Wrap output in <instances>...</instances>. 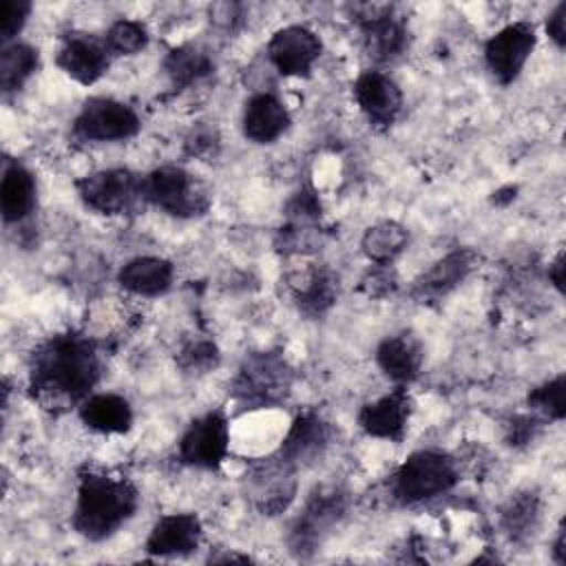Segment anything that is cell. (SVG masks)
<instances>
[{
    "mask_svg": "<svg viewBox=\"0 0 566 566\" xmlns=\"http://www.w3.org/2000/svg\"><path fill=\"white\" fill-rule=\"evenodd\" d=\"M102 376L95 343L75 332L44 340L31 358V389L49 405H75L91 396Z\"/></svg>",
    "mask_w": 566,
    "mask_h": 566,
    "instance_id": "6da1fadb",
    "label": "cell"
},
{
    "mask_svg": "<svg viewBox=\"0 0 566 566\" xmlns=\"http://www.w3.org/2000/svg\"><path fill=\"white\" fill-rule=\"evenodd\" d=\"M139 493L122 475L84 471L77 482L71 524L88 542H102L115 535L137 511Z\"/></svg>",
    "mask_w": 566,
    "mask_h": 566,
    "instance_id": "7a4b0ae2",
    "label": "cell"
},
{
    "mask_svg": "<svg viewBox=\"0 0 566 566\" xmlns=\"http://www.w3.org/2000/svg\"><path fill=\"white\" fill-rule=\"evenodd\" d=\"M458 480V462L449 453L420 449L407 455L391 475V495L400 504H418L451 491Z\"/></svg>",
    "mask_w": 566,
    "mask_h": 566,
    "instance_id": "3957f363",
    "label": "cell"
},
{
    "mask_svg": "<svg viewBox=\"0 0 566 566\" xmlns=\"http://www.w3.org/2000/svg\"><path fill=\"white\" fill-rule=\"evenodd\" d=\"M142 199L179 219L201 217L210 208L206 188L181 166H159L142 177Z\"/></svg>",
    "mask_w": 566,
    "mask_h": 566,
    "instance_id": "277c9868",
    "label": "cell"
},
{
    "mask_svg": "<svg viewBox=\"0 0 566 566\" xmlns=\"http://www.w3.org/2000/svg\"><path fill=\"white\" fill-rule=\"evenodd\" d=\"M292 387V369L283 356L274 352L250 354L232 382L234 398L250 407L263 409L281 402Z\"/></svg>",
    "mask_w": 566,
    "mask_h": 566,
    "instance_id": "5b68a950",
    "label": "cell"
},
{
    "mask_svg": "<svg viewBox=\"0 0 566 566\" xmlns=\"http://www.w3.org/2000/svg\"><path fill=\"white\" fill-rule=\"evenodd\" d=\"M347 511V495L338 486L316 489L290 533V548L298 557L314 553Z\"/></svg>",
    "mask_w": 566,
    "mask_h": 566,
    "instance_id": "8992f818",
    "label": "cell"
},
{
    "mask_svg": "<svg viewBox=\"0 0 566 566\" xmlns=\"http://www.w3.org/2000/svg\"><path fill=\"white\" fill-rule=\"evenodd\" d=\"M82 203L99 214H124L142 199V177L128 168H104L75 181Z\"/></svg>",
    "mask_w": 566,
    "mask_h": 566,
    "instance_id": "52a82bcc",
    "label": "cell"
},
{
    "mask_svg": "<svg viewBox=\"0 0 566 566\" xmlns=\"http://www.w3.org/2000/svg\"><path fill=\"white\" fill-rule=\"evenodd\" d=\"M139 115L113 97H91L73 119V133L84 142H124L139 133Z\"/></svg>",
    "mask_w": 566,
    "mask_h": 566,
    "instance_id": "ba28073f",
    "label": "cell"
},
{
    "mask_svg": "<svg viewBox=\"0 0 566 566\" xmlns=\"http://www.w3.org/2000/svg\"><path fill=\"white\" fill-rule=\"evenodd\" d=\"M354 20L371 60L385 64L398 60L405 53L409 44V31L391 4H356Z\"/></svg>",
    "mask_w": 566,
    "mask_h": 566,
    "instance_id": "9c48e42d",
    "label": "cell"
},
{
    "mask_svg": "<svg viewBox=\"0 0 566 566\" xmlns=\"http://www.w3.org/2000/svg\"><path fill=\"white\" fill-rule=\"evenodd\" d=\"M230 449V424L221 409L195 418L179 438V458L195 469H217Z\"/></svg>",
    "mask_w": 566,
    "mask_h": 566,
    "instance_id": "30bf717a",
    "label": "cell"
},
{
    "mask_svg": "<svg viewBox=\"0 0 566 566\" xmlns=\"http://www.w3.org/2000/svg\"><path fill=\"white\" fill-rule=\"evenodd\" d=\"M537 44V33L531 22H511L493 33L484 44V62L500 84H511L524 71Z\"/></svg>",
    "mask_w": 566,
    "mask_h": 566,
    "instance_id": "8fae6325",
    "label": "cell"
},
{
    "mask_svg": "<svg viewBox=\"0 0 566 566\" xmlns=\"http://www.w3.org/2000/svg\"><path fill=\"white\" fill-rule=\"evenodd\" d=\"M321 38L303 24L283 27L268 42V57L285 77H307L321 57Z\"/></svg>",
    "mask_w": 566,
    "mask_h": 566,
    "instance_id": "7c38bea8",
    "label": "cell"
},
{
    "mask_svg": "<svg viewBox=\"0 0 566 566\" xmlns=\"http://www.w3.org/2000/svg\"><path fill=\"white\" fill-rule=\"evenodd\" d=\"M329 442H332V424L321 413L307 409L292 420L276 451V458L292 471L305 469L327 451Z\"/></svg>",
    "mask_w": 566,
    "mask_h": 566,
    "instance_id": "4fadbf2b",
    "label": "cell"
},
{
    "mask_svg": "<svg viewBox=\"0 0 566 566\" xmlns=\"http://www.w3.org/2000/svg\"><path fill=\"white\" fill-rule=\"evenodd\" d=\"M111 51L104 40L91 33H66L60 40L55 64L77 84H95L111 66Z\"/></svg>",
    "mask_w": 566,
    "mask_h": 566,
    "instance_id": "5bb4252c",
    "label": "cell"
},
{
    "mask_svg": "<svg viewBox=\"0 0 566 566\" xmlns=\"http://www.w3.org/2000/svg\"><path fill=\"white\" fill-rule=\"evenodd\" d=\"M354 99L369 124L387 128L402 111L400 86L382 71H363L354 82Z\"/></svg>",
    "mask_w": 566,
    "mask_h": 566,
    "instance_id": "9a60e30c",
    "label": "cell"
},
{
    "mask_svg": "<svg viewBox=\"0 0 566 566\" xmlns=\"http://www.w3.org/2000/svg\"><path fill=\"white\" fill-rule=\"evenodd\" d=\"M409 418L411 396L405 385H398L394 391L363 405L358 411V424L367 436L391 442H400L405 438Z\"/></svg>",
    "mask_w": 566,
    "mask_h": 566,
    "instance_id": "2e32d148",
    "label": "cell"
},
{
    "mask_svg": "<svg viewBox=\"0 0 566 566\" xmlns=\"http://www.w3.org/2000/svg\"><path fill=\"white\" fill-rule=\"evenodd\" d=\"M201 535V520L195 513H168L153 524L146 537V553L155 557H186L199 548Z\"/></svg>",
    "mask_w": 566,
    "mask_h": 566,
    "instance_id": "e0dca14e",
    "label": "cell"
},
{
    "mask_svg": "<svg viewBox=\"0 0 566 566\" xmlns=\"http://www.w3.org/2000/svg\"><path fill=\"white\" fill-rule=\"evenodd\" d=\"M475 263H478V254L473 250L469 248L451 250L449 254L438 259L427 272H422L420 279H416L413 296L420 303L444 298L471 274Z\"/></svg>",
    "mask_w": 566,
    "mask_h": 566,
    "instance_id": "ac0fdd59",
    "label": "cell"
},
{
    "mask_svg": "<svg viewBox=\"0 0 566 566\" xmlns=\"http://www.w3.org/2000/svg\"><path fill=\"white\" fill-rule=\"evenodd\" d=\"M424 360V349L418 336L411 332H398L382 338L376 347V363L380 371L398 385H407L418 378Z\"/></svg>",
    "mask_w": 566,
    "mask_h": 566,
    "instance_id": "d6986e66",
    "label": "cell"
},
{
    "mask_svg": "<svg viewBox=\"0 0 566 566\" xmlns=\"http://www.w3.org/2000/svg\"><path fill=\"white\" fill-rule=\"evenodd\" d=\"M285 104L272 93H256L245 102L241 115L243 135L254 144H272L290 128Z\"/></svg>",
    "mask_w": 566,
    "mask_h": 566,
    "instance_id": "ffe728a7",
    "label": "cell"
},
{
    "mask_svg": "<svg viewBox=\"0 0 566 566\" xmlns=\"http://www.w3.org/2000/svg\"><path fill=\"white\" fill-rule=\"evenodd\" d=\"M175 265L161 256H135L117 274L119 285L137 296H159L170 290Z\"/></svg>",
    "mask_w": 566,
    "mask_h": 566,
    "instance_id": "44dd1931",
    "label": "cell"
},
{
    "mask_svg": "<svg viewBox=\"0 0 566 566\" xmlns=\"http://www.w3.org/2000/svg\"><path fill=\"white\" fill-rule=\"evenodd\" d=\"M80 420L104 436L126 433L133 424V409L119 394H91L80 402Z\"/></svg>",
    "mask_w": 566,
    "mask_h": 566,
    "instance_id": "7402d4cb",
    "label": "cell"
},
{
    "mask_svg": "<svg viewBox=\"0 0 566 566\" xmlns=\"http://www.w3.org/2000/svg\"><path fill=\"white\" fill-rule=\"evenodd\" d=\"M35 192L38 188L31 170L18 161H7L0 184V208L4 221L18 223L27 219L35 208Z\"/></svg>",
    "mask_w": 566,
    "mask_h": 566,
    "instance_id": "603a6c76",
    "label": "cell"
},
{
    "mask_svg": "<svg viewBox=\"0 0 566 566\" xmlns=\"http://www.w3.org/2000/svg\"><path fill=\"white\" fill-rule=\"evenodd\" d=\"M298 310L307 316H323L338 298V276L327 268H310L292 281Z\"/></svg>",
    "mask_w": 566,
    "mask_h": 566,
    "instance_id": "cb8c5ba5",
    "label": "cell"
},
{
    "mask_svg": "<svg viewBox=\"0 0 566 566\" xmlns=\"http://www.w3.org/2000/svg\"><path fill=\"white\" fill-rule=\"evenodd\" d=\"M164 71L175 88H186L208 77L214 71V62L203 49L195 44H181L168 51L164 57Z\"/></svg>",
    "mask_w": 566,
    "mask_h": 566,
    "instance_id": "d4e9b609",
    "label": "cell"
},
{
    "mask_svg": "<svg viewBox=\"0 0 566 566\" xmlns=\"http://www.w3.org/2000/svg\"><path fill=\"white\" fill-rule=\"evenodd\" d=\"M407 241H409L407 228L398 221L385 219L365 230L360 248L365 256L376 265H389L407 248Z\"/></svg>",
    "mask_w": 566,
    "mask_h": 566,
    "instance_id": "484cf974",
    "label": "cell"
},
{
    "mask_svg": "<svg viewBox=\"0 0 566 566\" xmlns=\"http://www.w3.org/2000/svg\"><path fill=\"white\" fill-rule=\"evenodd\" d=\"M40 57L38 51L27 44V42H11L2 46V57H0V86L2 93H15L20 91L29 77L38 71Z\"/></svg>",
    "mask_w": 566,
    "mask_h": 566,
    "instance_id": "4316f807",
    "label": "cell"
},
{
    "mask_svg": "<svg viewBox=\"0 0 566 566\" xmlns=\"http://www.w3.org/2000/svg\"><path fill=\"white\" fill-rule=\"evenodd\" d=\"M539 511H542V502H539V495H535L533 491L513 495L500 515L504 533L515 542L526 539L539 524Z\"/></svg>",
    "mask_w": 566,
    "mask_h": 566,
    "instance_id": "83f0119b",
    "label": "cell"
},
{
    "mask_svg": "<svg viewBox=\"0 0 566 566\" xmlns=\"http://www.w3.org/2000/svg\"><path fill=\"white\" fill-rule=\"evenodd\" d=\"M104 42H106L108 51L115 55H135L146 49L148 31L142 22L122 18L108 27Z\"/></svg>",
    "mask_w": 566,
    "mask_h": 566,
    "instance_id": "f1b7e54d",
    "label": "cell"
},
{
    "mask_svg": "<svg viewBox=\"0 0 566 566\" xmlns=\"http://www.w3.org/2000/svg\"><path fill=\"white\" fill-rule=\"evenodd\" d=\"M526 402L535 413H542L544 418H551V420H562L564 413H566V407H564V374H557L555 378H551V380L542 382L539 387L531 389Z\"/></svg>",
    "mask_w": 566,
    "mask_h": 566,
    "instance_id": "f546056e",
    "label": "cell"
},
{
    "mask_svg": "<svg viewBox=\"0 0 566 566\" xmlns=\"http://www.w3.org/2000/svg\"><path fill=\"white\" fill-rule=\"evenodd\" d=\"M181 369L203 374L219 363V349L212 340H192L177 356Z\"/></svg>",
    "mask_w": 566,
    "mask_h": 566,
    "instance_id": "4dcf8cb0",
    "label": "cell"
},
{
    "mask_svg": "<svg viewBox=\"0 0 566 566\" xmlns=\"http://www.w3.org/2000/svg\"><path fill=\"white\" fill-rule=\"evenodd\" d=\"M31 13L29 0H2L0 2V40L2 46L15 42V35L22 31Z\"/></svg>",
    "mask_w": 566,
    "mask_h": 566,
    "instance_id": "1f68e13d",
    "label": "cell"
},
{
    "mask_svg": "<svg viewBox=\"0 0 566 566\" xmlns=\"http://www.w3.org/2000/svg\"><path fill=\"white\" fill-rule=\"evenodd\" d=\"M219 150V135L212 126H197L186 137V153L192 157H210Z\"/></svg>",
    "mask_w": 566,
    "mask_h": 566,
    "instance_id": "d6a6232c",
    "label": "cell"
},
{
    "mask_svg": "<svg viewBox=\"0 0 566 566\" xmlns=\"http://www.w3.org/2000/svg\"><path fill=\"white\" fill-rule=\"evenodd\" d=\"M537 431H539V420L535 416H515L509 424V442L515 447L528 444Z\"/></svg>",
    "mask_w": 566,
    "mask_h": 566,
    "instance_id": "836d02e7",
    "label": "cell"
},
{
    "mask_svg": "<svg viewBox=\"0 0 566 566\" xmlns=\"http://www.w3.org/2000/svg\"><path fill=\"white\" fill-rule=\"evenodd\" d=\"M546 35L557 49L566 46V2L555 4V9L546 15Z\"/></svg>",
    "mask_w": 566,
    "mask_h": 566,
    "instance_id": "e575fe53",
    "label": "cell"
},
{
    "mask_svg": "<svg viewBox=\"0 0 566 566\" xmlns=\"http://www.w3.org/2000/svg\"><path fill=\"white\" fill-rule=\"evenodd\" d=\"M548 279L557 287V292H564V254L562 252L548 265Z\"/></svg>",
    "mask_w": 566,
    "mask_h": 566,
    "instance_id": "d590c367",
    "label": "cell"
},
{
    "mask_svg": "<svg viewBox=\"0 0 566 566\" xmlns=\"http://www.w3.org/2000/svg\"><path fill=\"white\" fill-rule=\"evenodd\" d=\"M553 559L557 564H566V548H564V528H559L555 542H553Z\"/></svg>",
    "mask_w": 566,
    "mask_h": 566,
    "instance_id": "8d00e7d4",
    "label": "cell"
}]
</instances>
